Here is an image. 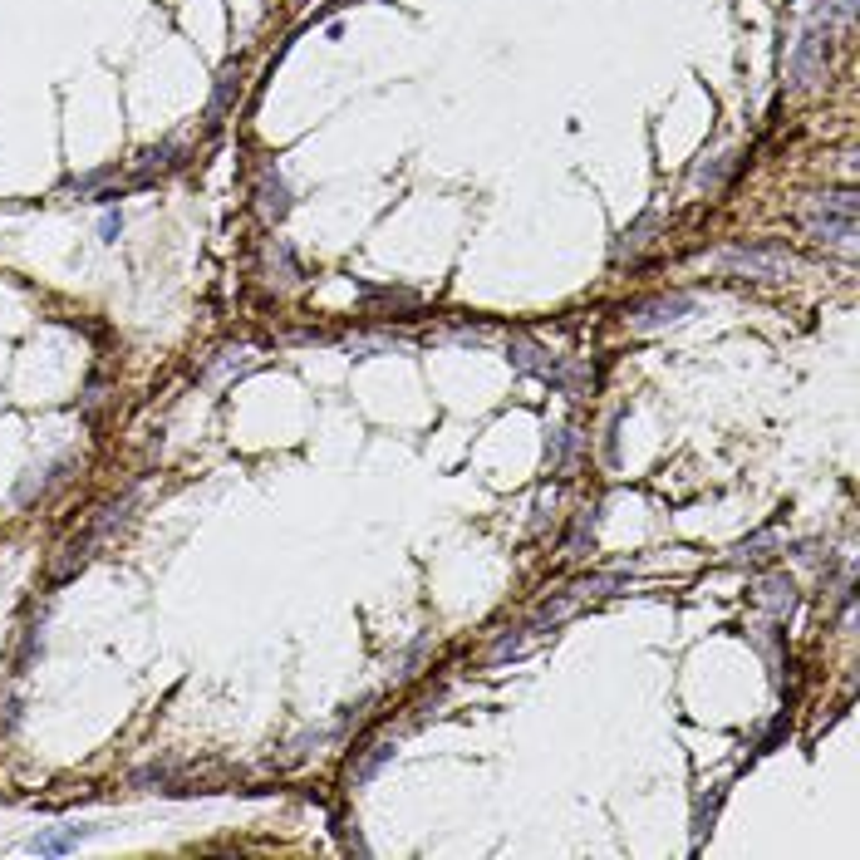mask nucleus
I'll use <instances>...</instances> for the list:
<instances>
[{
  "mask_svg": "<svg viewBox=\"0 0 860 860\" xmlns=\"http://www.w3.org/2000/svg\"><path fill=\"white\" fill-rule=\"evenodd\" d=\"M806 236H816L821 246H836V251H851L856 246V192L841 187V192H821L811 207H806Z\"/></svg>",
  "mask_w": 860,
  "mask_h": 860,
  "instance_id": "obj_1",
  "label": "nucleus"
},
{
  "mask_svg": "<svg viewBox=\"0 0 860 860\" xmlns=\"http://www.w3.org/2000/svg\"><path fill=\"white\" fill-rule=\"evenodd\" d=\"M826 59H831V45H826L821 25H806L802 40H797V50H792V64H787V79H792L797 94H811V89L826 79Z\"/></svg>",
  "mask_w": 860,
  "mask_h": 860,
  "instance_id": "obj_2",
  "label": "nucleus"
},
{
  "mask_svg": "<svg viewBox=\"0 0 860 860\" xmlns=\"http://www.w3.org/2000/svg\"><path fill=\"white\" fill-rule=\"evenodd\" d=\"M723 266H733L743 276H757V281H772V276H787L797 261H792L787 246L767 241V246H733V251H723Z\"/></svg>",
  "mask_w": 860,
  "mask_h": 860,
  "instance_id": "obj_3",
  "label": "nucleus"
},
{
  "mask_svg": "<svg viewBox=\"0 0 860 860\" xmlns=\"http://www.w3.org/2000/svg\"><path fill=\"white\" fill-rule=\"evenodd\" d=\"M688 310H693V295H659V300H649V305H639L630 315V330L634 335H654V330H669V325H679Z\"/></svg>",
  "mask_w": 860,
  "mask_h": 860,
  "instance_id": "obj_4",
  "label": "nucleus"
},
{
  "mask_svg": "<svg viewBox=\"0 0 860 860\" xmlns=\"http://www.w3.org/2000/svg\"><path fill=\"white\" fill-rule=\"evenodd\" d=\"M256 197H261V217L266 222H281L290 212V187H286V177L276 168H266L261 172V187H256Z\"/></svg>",
  "mask_w": 860,
  "mask_h": 860,
  "instance_id": "obj_5",
  "label": "nucleus"
},
{
  "mask_svg": "<svg viewBox=\"0 0 860 860\" xmlns=\"http://www.w3.org/2000/svg\"><path fill=\"white\" fill-rule=\"evenodd\" d=\"M94 836V826H64V831H55V836H35L25 851L30 856H69L79 841H89Z\"/></svg>",
  "mask_w": 860,
  "mask_h": 860,
  "instance_id": "obj_6",
  "label": "nucleus"
},
{
  "mask_svg": "<svg viewBox=\"0 0 860 860\" xmlns=\"http://www.w3.org/2000/svg\"><path fill=\"white\" fill-rule=\"evenodd\" d=\"M762 605H767L772 615H787V610L797 605V595H792V580H782V575H767V580H762Z\"/></svg>",
  "mask_w": 860,
  "mask_h": 860,
  "instance_id": "obj_7",
  "label": "nucleus"
},
{
  "mask_svg": "<svg viewBox=\"0 0 860 860\" xmlns=\"http://www.w3.org/2000/svg\"><path fill=\"white\" fill-rule=\"evenodd\" d=\"M728 168H733V153H718V158H708V163H698V168H693V182L713 192V187H723Z\"/></svg>",
  "mask_w": 860,
  "mask_h": 860,
  "instance_id": "obj_8",
  "label": "nucleus"
},
{
  "mask_svg": "<svg viewBox=\"0 0 860 860\" xmlns=\"http://www.w3.org/2000/svg\"><path fill=\"white\" fill-rule=\"evenodd\" d=\"M595 541V512H585L580 521H575L571 541H566V556H585V546Z\"/></svg>",
  "mask_w": 860,
  "mask_h": 860,
  "instance_id": "obj_9",
  "label": "nucleus"
},
{
  "mask_svg": "<svg viewBox=\"0 0 860 860\" xmlns=\"http://www.w3.org/2000/svg\"><path fill=\"white\" fill-rule=\"evenodd\" d=\"M571 610H575V595H561V600H546V605L536 610V630H541V625H561V620H566Z\"/></svg>",
  "mask_w": 860,
  "mask_h": 860,
  "instance_id": "obj_10",
  "label": "nucleus"
},
{
  "mask_svg": "<svg viewBox=\"0 0 860 860\" xmlns=\"http://www.w3.org/2000/svg\"><path fill=\"white\" fill-rule=\"evenodd\" d=\"M654 227H659V217H644L639 227H630V231H625V241L615 246V256H625V251H639V246L649 241V231H654Z\"/></svg>",
  "mask_w": 860,
  "mask_h": 860,
  "instance_id": "obj_11",
  "label": "nucleus"
},
{
  "mask_svg": "<svg viewBox=\"0 0 860 860\" xmlns=\"http://www.w3.org/2000/svg\"><path fill=\"white\" fill-rule=\"evenodd\" d=\"M384 762H394V743H379V752H374V757H369V762L354 772V787H364V782H369V777H374Z\"/></svg>",
  "mask_w": 860,
  "mask_h": 860,
  "instance_id": "obj_12",
  "label": "nucleus"
},
{
  "mask_svg": "<svg viewBox=\"0 0 860 860\" xmlns=\"http://www.w3.org/2000/svg\"><path fill=\"white\" fill-rule=\"evenodd\" d=\"M118 231H123V212L109 207V212H104V222H99V236H104V241H118Z\"/></svg>",
  "mask_w": 860,
  "mask_h": 860,
  "instance_id": "obj_13",
  "label": "nucleus"
},
{
  "mask_svg": "<svg viewBox=\"0 0 860 860\" xmlns=\"http://www.w3.org/2000/svg\"><path fill=\"white\" fill-rule=\"evenodd\" d=\"M787 733H792V723H787V718H777V723H772V733H767V738H762V752H772V747L782 743V738H787Z\"/></svg>",
  "mask_w": 860,
  "mask_h": 860,
  "instance_id": "obj_14",
  "label": "nucleus"
},
{
  "mask_svg": "<svg viewBox=\"0 0 860 860\" xmlns=\"http://www.w3.org/2000/svg\"><path fill=\"white\" fill-rule=\"evenodd\" d=\"M836 15H841V25L851 30V25H856V0H836Z\"/></svg>",
  "mask_w": 860,
  "mask_h": 860,
  "instance_id": "obj_15",
  "label": "nucleus"
}]
</instances>
